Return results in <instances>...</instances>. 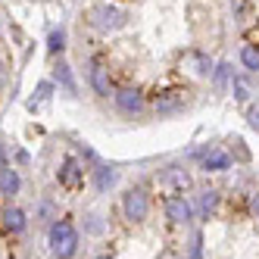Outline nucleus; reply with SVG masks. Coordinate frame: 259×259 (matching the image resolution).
<instances>
[{
    "label": "nucleus",
    "mask_w": 259,
    "mask_h": 259,
    "mask_svg": "<svg viewBox=\"0 0 259 259\" xmlns=\"http://www.w3.org/2000/svg\"><path fill=\"white\" fill-rule=\"evenodd\" d=\"M50 250L57 259H72L78 250V231L72 228V222H53L50 228Z\"/></svg>",
    "instance_id": "obj_1"
},
{
    "label": "nucleus",
    "mask_w": 259,
    "mask_h": 259,
    "mask_svg": "<svg viewBox=\"0 0 259 259\" xmlns=\"http://www.w3.org/2000/svg\"><path fill=\"white\" fill-rule=\"evenodd\" d=\"M88 22L94 25L97 31H116L128 22V16L116 7H109V4H97V7H91L88 10Z\"/></svg>",
    "instance_id": "obj_2"
},
{
    "label": "nucleus",
    "mask_w": 259,
    "mask_h": 259,
    "mask_svg": "<svg viewBox=\"0 0 259 259\" xmlns=\"http://www.w3.org/2000/svg\"><path fill=\"white\" fill-rule=\"evenodd\" d=\"M122 212H125L128 222H144L147 212H150V200H147V194L141 188L125 191V197H122Z\"/></svg>",
    "instance_id": "obj_3"
},
{
    "label": "nucleus",
    "mask_w": 259,
    "mask_h": 259,
    "mask_svg": "<svg viewBox=\"0 0 259 259\" xmlns=\"http://www.w3.org/2000/svg\"><path fill=\"white\" fill-rule=\"evenodd\" d=\"M191 215H194V209H191V203L184 197H169L165 200V219H169L172 225H188Z\"/></svg>",
    "instance_id": "obj_4"
},
{
    "label": "nucleus",
    "mask_w": 259,
    "mask_h": 259,
    "mask_svg": "<svg viewBox=\"0 0 259 259\" xmlns=\"http://www.w3.org/2000/svg\"><path fill=\"white\" fill-rule=\"evenodd\" d=\"M116 106L122 109V113L135 116V113H141V109H144V100H141V94H138V91L125 88V91H119V94H116Z\"/></svg>",
    "instance_id": "obj_5"
},
{
    "label": "nucleus",
    "mask_w": 259,
    "mask_h": 259,
    "mask_svg": "<svg viewBox=\"0 0 259 259\" xmlns=\"http://www.w3.org/2000/svg\"><path fill=\"white\" fill-rule=\"evenodd\" d=\"M81 165L75 162V159H66L63 162V169H60V184H66V188H78L81 184Z\"/></svg>",
    "instance_id": "obj_6"
},
{
    "label": "nucleus",
    "mask_w": 259,
    "mask_h": 259,
    "mask_svg": "<svg viewBox=\"0 0 259 259\" xmlns=\"http://www.w3.org/2000/svg\"><path fill=\"white\" fill-rule=\"evenodd\" d=\"M19 172H13L10 165H4V169H0V194L4 197H16L19 194Z\"/></svg>",
    "instance_id": "obj_7"
},
{
    "label": "nucleus",
    "mask_w": 259,
    "mask_h": 259,
    "mask_svg": "<svg viewBox=\"0 0 259 259\" xmlns=\"http://www.w3.org/2000/svg\"><path fill=\"white\" fill-rule=\"evenodd\" d=\"M228 165H231V156L222 153V150H209L206 156H203V169L206 172H225Z\"/></svg>",
    "instance_id": "obj_8"
},
{
    "label": "nucleus",
    "mask_w": 259,
    "mask_h": 259,
    "mask_svg": "<svg viewBox=\"0 0 259 259\" xmlns=\"http://www.w3.org/2000/svg\"><path fill=\"white\" fill-rule=\"evenodd\" d=\"M162 181H169V184H175L178 191H184V188H191V175L181 169V165H169V169H162Z\"/></svg>",
    "instance_id": "obj_9"
},
{
    "label": "nucleus",
    "mask_w": 259,
    "mask_h": 259,
    "mask_svg": "<svg viewBox=\"0 0 259 259\" xmlns=\"http://www.w3.org/2000/svg\"><path fill=\"white\" fill-rule=\"evenodd\" d=\"M91 88H94L100 97H109V72H106L103 66H94V69H91Z\"/></svg>",
    "instance_id": "obj_10"
},
{
    "label": "nucleus",
    "mask_w": 259,
    "mask_h": 259,
    "mask_svg": "<svg viewBox=\"0 0 259 259\" xmlns=\"http://www.w3.org/2000/svg\"><path fill=\"white\" fill-rule=\"evenodd\" d=\"M197 203H200V215L209 219V215L215 212V206H219V191H203V194L197 197Z\"/></svg>",
    "instance_id": "obj_11"
},
{
    "label": "nucleus",
    "mask_w": 259,
    "mask_h": 259,
    "mask_svg": "<svg viewBox=\"0 0 259 259\" xmlns=\"http://www.w3.org/2000/svg\"><path fill=\"white\" fill-rule=\"evenodd\" d=\"M4 225H7L10 231H22V228H25V212L16 209V206H10V209L4 212Z\"/></svg>",
    "instance_id": "obj_12"
},
{
    "label": "nucleus",
    "mask_w": 259,
    "mask_h": 259,
    "mask_svg": "<svg viewBox=\"0 0 259 259\" xmlns=\"http://www.w3.org/2000/svg\"><path fill=\"white\" fill-rule=\"evenodd\" d=\"M240 63H244L250 72H259V47H253V44H247L244 50H240Z\"/></svg>",
    "instance_id": "obj_13"
},
{
    "label": "nucleus",
    "mask_w": 259,
    "mask_h": 259,
    "mask_svg": "<svg viewBox=\"0 0 259 259\" xmlns=\"http://www.w3.org/2000/svg\"><path fill=\"white\" fill-rule=\"evenodd\" d=\"M63 44H66V31H63V28H53L50 38H47V50H50V53H60Z\"/></svg>",
    "instance_id": "obj_14"
},
{
    "label": "nucleus",
    "mask_w": 259,
    "mask_h": 259,
    "mask_svg": "<svg viewBox=\"0 0 259 259\" xmlns=\"http://www.w3.org/2000/svg\"><path fill=\"white\" fill-rule=\"evenodd\" d=\"M116 172L113 169H97V188L100 191H109V188H113V184H116Z\"/></svg>",
    "instance_id": "obj_15"
},
{
    "label": "nucleus",
    "mask_w": 259,
    "mask_h": 259,
    "mask_svg": "<svg viewBox=\"0 0 259 259\" xmlns=\"http://www.w3.org/2000/svg\"><path fill=\"white\" fill-rule=\"evenodd\" d=\"M57 78L63 81V88H66V91H75V81H72L69 66H66V63H60V66H57Z\"/></svg>",
    "instance_id": "obj_16"
},
{
    "label": "nucleus",
    "mask_w": 259,
    "mask_h": 259,
    "mask_svg": "<svg viewBox=\"0 0 259 259\" xmlns=\"http://www.w3.org/2000/svg\"><path fill=\"white\" fill-rule=\"evenodd\" d=\"M50 94H53V84H50V81H41V84H38V91H34V100H31V106H34V103H41V100H47Z\"/></svg>",
    "instance_id": "obj_17"
},
{
    "label": "nucleus",
    "mask_w": 259,
    "mask_h": 259,
    "mask_svg": "<svg viewBox=\"0 0 259 259\" xmlns=\"http://www.w3.org/2000/svg\"><path fill=\"white\" fill-rule=\"evenodd\" d=\"M247 122H250L253 128H259V103H250V106H247Z\"/></svg>",
    "instance_id": "obj_18"
},
{
    "label": "nucleus",
    "mask_w": 259,
    "mask_h": 259,
    "mask_svg": "<svg viewBox=\"0 0 259 259\" xmlns=\"http://www.w3.org/2000/svg\"><path fill=\"white\" fill-rule=\"evenodd\" d=\"M228 72H231V66H228V63H222V66H219V72H215V84H219V88L228 81Z\"/></svg>",
    "instance_id": "obj_19"
},
{
    "label": "nucleus",
    "mask_w": 259,
    "mask_h": 259,
    "mask_svg": "<svg viewBox=\"0 0 259 259\" xmlns=\"http://www.w3.org/2000/svg\"><path fill=\"white\" fill-rule=\"evenodd\" d=\"M234 97H237V100H247V97H250V91L244 88V81H234Z\"/></svg>",
    "instance_id": "obj_20"
},
{
    "label": "nucleus",
    "mask_w": 259,
    "mask_h": 259,
    "mask_svg": "<svg viewBox=\"0 0 259 259\" xmlns=\"http://www.w3.org/2000/svg\"><path fill=\"white\" fill-rule=\"evenodd\" d=\"M191 259H203V240L194 237V247H191Z\"/></svg>",
    "instance_id": "obj_21"
},
{
    "label": "nucleus",
    "mask_w": 259,
    "mask_h": 259,
    "mask_svg": "<svg viewBox=\"0 0 259 259\" xmlns=\"http://www.w3.org/2000/svg\"><path fill=\"white\" fill-rule=\"evenodd\" d=\"M197 66H200V75H209V69H212V66H209V60L203 57V53L197 57Z\"/></svg>",
    "instance_id": "obj_22"
},
{
    "label": "nucleus",
    "mask_w": 259,
    "mask_h": 259,
    "mask_svg": "<svg viewBox=\"0 0 259 259\" xmlns=\"http://www.w3.org/2000/svg\"><path fill=\"white\" fill-rule=\"evenodd\" d=\"M4 88H7V66L0 63V91H4Z\"/></svg>",
    "instance_id": "obj_23"
},
{
    "label": "nucleus",
    "mask_w": 259,
    "mask_h": 259,
    "mask_svg": "<svg viewBox=\"0 0 259 259\" xmlns=\"http://www.w3.org/2000/svg\"><path fill=\"white\" fill-rule=\"evenodd\" d=\"M253 212H259V194L253 197Z\"/></svg>",
    "instance_id": "obj_24"
},
{
    "label": "nucleus",
    "mask_w": 259,
    "mask_h": 259,
    "mask_svg": "<svg viewBox=\"0 0 259 259\" xmlns=\"http://www.w3.org/2000/svg\"><path fill=\"white\" fill-rule=\"evenodd\" d=\"M4 156H7V153H4V147H0V169H4Z\"/></svg>",
    "instance_id": "obj_25"
}]
</instances>
